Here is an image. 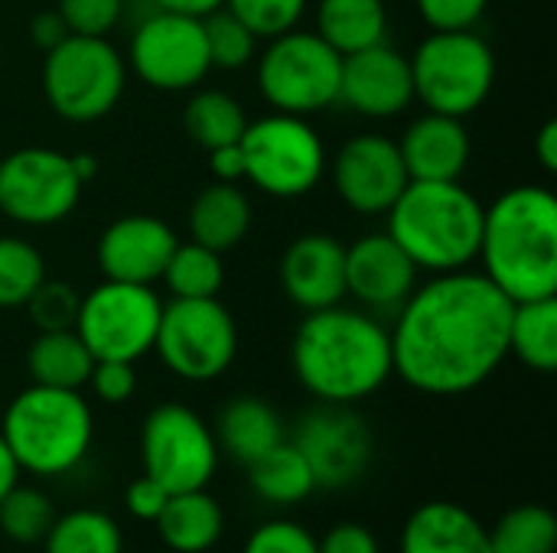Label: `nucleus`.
<instances>
[{
	"instance_id": "nucleus-1",
	"label": "nucleus",
	"mask_w": 557,
	"mask_h": 553,
	"mask_svg": "<svg viewBox=\"0 0 557 553\" xmlns=\"http://www.w3.org/2000/svg\"><path fill=\"white\" fill-rule=\"evenodd\" d=\"M512 300L476 271L434 274L398 306L392 365L421 394L457 398L486 385L509 355Z\"/></svg>"
},
{
	"instance_id": "nucleus-2",
	"label": "nucleus",
	"mask_w": 557,
	"mask_h": 553,
	"mask_svg": "<svg viewBox=\"0 0 557 553\" xmlns=\"http://www.w3.org/2000/svg\"><path fill=\"white\" fill-rule=\"evenodd\" d=\"M290 365L320 404H359L395 375L392 332L362 310H313L294 332Z\"/></svg>"
},
{
	"instance_id": "nucleus-3",
	"label": "nucleus",
	"mask_w": 557,
	"mask_h": 553,
	"mask_svg": "<svg viewBox=\"0 0 557 553\" xmlns=\"http://www.w3.org/2000/svg\"><path fill=\"white\" fill-rule=\"evenodd\" d=\"M512 303L557 297V199L545 186H512L483 209L480 254Z\"/></svg>"
},
{
	"instance_id": "nucleus-4",
	"label": "nucleus",
	"mask_w": 557,
	"mask_h": 553,
	"mask_svg": "<svg viewBox=\"0 0 557 553\" xmlns=\"http://www.w3.org/2000/svg\"><path fill=\"white\" fill-rule=\"evenodd\" d=\"M483 202L454 183L411 179L388 215V238L411 257L418 271L450 274L467 271L480 254Z\"/></svg>"
},
{
	"instance_id": "nucleus-5",
	"label": "nucleus",
	"mask_w": 557,
	"mask_h": 553,
	"mask_svg": "<svg viewBox=\"0 0 557 553\" xmlns=\"http://www.w3.org/2000/svg\"><path fill=\"white\" fill-rule=\"evenodd\" d=\"M0 433L23 473L55 479L88 460L95 417L82 391L29 385L3 411Z\"/></svg>"
},
{
	"instance_id": "nucleus-6",
	"label": "nucleus",
	"mask_w": 557,
	"mask_h": 553,
	"mask_svg": "<svg viewBox=\"0 0 557 553\" xmlns=\"http://www.w3.org/2000/svg\"><path fill=\"white\" fill-rule=\"evenodd\" d=\"M408 62L414 98L450 117L480 111L496 81V55L473 29H434Z\"/></svg>"
},
{
	"instance_id": "nucleus-7",
	"label": "nucleus",
	"mask_w": 557,
	"mask_h": 553,
	"mask_svg": "<svg viewBox=\"0 0 557 553\" xmlns=\"http://www.w3.org/2000/svg\"><path fill=\"white\" fill-rule=\"evenodd\" d=\"M127 65L108 36L69 33L42 62V91L49 108L75 124L111 114L124 95Z\"/></svg>"
},
{
	"instance_id": "nucleus-8",
	"label": "nucleus",
	"mask_w": 557,
	"mask_h": 553,
	"mask_svg": "<svg viewBox=\"0 0 557 553\" xmlns=\"http://www.w3.org/2000/svg\"><path fill=\"white\" fill-rule=\"evenodd\" d=\"M245 179L274 199H297L320 186L326 173V147L307 117L274 111L245 127L242 140Z\"/></svg>"
},
{
	"instance_id": "nucleus-9",
	"label": "nucleus",
	"mask_w": 557,
	"mask_h": 553,
	"mask_svg": "<svg viewBox=\"0 0 557 553\" xmlns=\"http://www.w3.org/2000/svg\"><path fill=\"white\" fill-rule=\"evenodd\" d=\"M343 55L320 36L307 29H287L271 39L258 59V88L274 111L284 114H317L339 101Z\"/></svg>"
},
{
	"instance_id": "nucleus-10",
	"label": "nucleus",
	"mask_w": 557,
	"mask_h": 553,
	"mask_svg": "<svg viewBox=\"0 0 557 553\" xmlns=\"http://www.w3.org/2000/svg\"><path fill=\"white\" fill-rule=\"evenodd\" d=\"M163 300L147 284L104 280L78 303L75 332L95 362H134L153 352Z\"/></svg>"
},
{
	"instance_id": "nucleus-11",
	"label": "nucleus",
	"mask_w": 557,
	"mask_h": 553,
	"mask_svg": "<svg viewBox=\"0 0 557 553\" xmlns=\"http://www.w3.org/2000/svg\"><path fill=\"white\" fill-rule=\"evenodd\" d=\"M153 352L183 381H215L238 355L235 316L219 303V297L173 300L160 313Z\"/></svg>"
},
{
	"instance_id": "nucleus-12",
	"label": "nucleus",
	"mask_w": 557,
	"mask_h": 553,
	"mask_svg": "<svg viewBox=\"0 0 557 553\" xmlns=\"http://www.w3.org/2000/svg\"><path fill=\"white\" fill-rule=\"evenodd\" d=\"M144 476L170 495L206 489L219 469V443L212 427L186 404H157L140 427Z\"/></svg>"
},
{
	"instance_id": "nucleus-13",
	"label": "nucleus",
	"mask_w": 557,
	"mask_h": 553,
	"mask_svg": "<svg viewBox=\"0 0 557 553\" xmlns=\"http://www.w3.org/2000/svg\"><path fill=\"white\" fill-rule=\"evenodd\" d=\"M82 176L69 153L52 147H23L0 160V212L29 228L69 218L82 199Z\"/></svg>"
},
{
	"instance_id": "nucleus-14",
	"label": "nucleus",
	"mask_w": 557,
	"mask_h": 553,
	"mask_svg": "<svg viewBox=\"0 0 557 553\" xmlns=\"http://www.w3.org/2000/svg\"><path fill=\"white\" fill-rule=\"evenodd\" d=\"M300 456L307 460L317 489H349L356 486L375 456L372 427L352 404H320L304 414L294 440Z\"/></svg>"
},
{
	"instance_id": "nucleus-15",
	"label": "nucleus",
	"mask_w": 557,
	"mask_h": 553,
	"mask_svg": "<svg viewBox=\"0 0 557 553\" xmlns=\"http://www.w3.org/2000/svg\"><path fill=\"white\" fill-rule=\"evenodd\" d=\"M131 68L157 91H186L199 85L209 68V46L199 16L153 10L131 39Z\"/></svg>"
},
{
	"instance_id": "nucleus-16",
	"label": "nucleus",
	"mask_w": 557,
	"mask_h": 553,
	"mask_svg": "<svg viewBox=\"0 0 557 553\" xmlns=\"http://www.w3.org/2000/svg\"><path fill=\"white\" fill-rule=\"evenodd\" d=\"M333 189L359 215H385L411 183L401 150L382 134H359L333 156Z\"/></svg>"
},
{
	"instance_id": "nucleus-17",
	"label": "nucleus",
	"mask_w": 557,
	"mask_h": 553,
	"mask_svg": "<svg viewBox=\"0 0 557 553\" xmlns=\"http://www.w3.org/2000/svg\"><path fill=\"white\" fill-rule=\"evenodd\" d=\"M339 101L362 117H395L414 101L411 62L388 42L343 55Z\"/></svg>"
},
{
	"instance_id": "nucleus-18",
	"label": "nucleus",
	"mask_w": 557,
	"mask_h": 553,
	"mask_svg": "<svg viewBox=\"0 0 557 553\" xmlns=\"http://www.w3.org/2000/svg\"><path fill=\"white\" fill-rule=\"evenodd\" d=\"M173 228L157 215H124L111 222L98 238V267L104 280L153 284L163 277L176 248Z\"/></svg>"
},
{
	"instance_id": "nucleus-19",
	"label": "nucleus",
	"mask_w": 557,
	"mask_h": 553,
	"mask_svg": "<svg viewBox=\"0 0 557 553\" xmlns=\"http://www.w3.org/2000/svg\"><path fill=\"white\" fill-rule=\"evenodd\" d=\"M418 287V267L411 257L382 235H362L346 248V293L375 313H398V306Z\"/></svg>"
},
{
	"instance_id": "nucleus-20",
	"label": "nucleus",
	"mask_w": 557,
	"mask_h": 553,
	"mask_svg": "<svg viewBox=\"0 0 557 553\" xmlns=\"http://www.w3.org/2000/svg\"><path fill=\"white\" fill-rule=\"evenodd\" d=\"M281 287L304 313L336 306L346 297V248L323 231L300 235L281 257Z\"/></svg>"
},
{
	"instance_id": "nucleus-21",
	"label": "nucleus",
	"mask_w": 557,
	"mask_h": 553,
	"mask_svg": "<svg viewBox=\"0 0 557 553\" xmlns=\"http://www.w3.org/2000/svg\"><path fill=\"white\" fill-rule=\"evenodd\" d=\"M398 150L408 179L454 183L470 163V134L463 127V117L428 111L405 130Z\"/></svg>"
},
{
	"instance_id": "nucleus-22",
	"label": "nucleus",
	"mask_w": 557,
	"mask_h": 553,
	"mask_svg": "<svg viewBox=\"0 0 557 553\" xmlns=\"http://www.w3.org/2000/svg\"><path fill=\"white\" fill-rule=\"evenodd\" d=\"M401 553H490V528L457 502H428L405 521Z\"/></svg>"
},
{
	"instance_id": "nucleus-23",
	"label": "nucleus",
	"mask_w": 557,
	"mask_h": 553,
	"mask_svg": "<svg viewBox=\"0 0 557 553\" xmlns=\"http://www.w3.org/2000/svg\"><path fill=\"white\" fill-rule=\"evenodd\" d=\"M215 443L238 466H251L268 450H274L284 437V424L277 411L261 398H235L215 417Z\"/></svg>"
},
{
	"instance_id": "nucleus-24",
	"label": "nucleus",
	"mask_w": 557,
	"mask_h": 553,
	"mask_svg": "<svg viewBox=\"0 0 557 553\" xmlns=\"http://www.w3.org/2000/svg\"><path fill=\"white\" fill-rule=\"evenodd\" d=\"M153 525L163 548L173 553H206L222 541L225 512L206 489L173 492Z\"/></svg>"
},
{
	"instance_id": "nucleus-25",
	"label": "nucleus",
	"mask_w": 557,
	"mask_h": 553,
	"mask_svg": "<svg viewBox=\"0 0 557 553\" xmlns=\"http://www.w3.org/2000/svg\"><path fill=\"white\" fill-rule=\"evenodd\" d=\"M251 228V202L235 183H215L202 189L189 209V235L219 254L235 248Z\"/></svg>"
},
{
	"instance_id": "nucleus-26",
	"label": "nucleus",
	"mask_w": 557,
	"mask_h": 553,
	"mask_svg": "<svg viewBox=\"0 0 557 553\" xmlns=\"http://www.w3.org/2000/svg\"><path fill=\"white\" fill-rule=\"evenodd\" d=\"M317 33L339 55L388 42L385 0H320V7H317Z\"/></svg>"
},
{
	"instance_id": "nucleus-27",
	"label": "nucleus",
	"mask_w": 557,
	"mask_h": 553,
	"mask_svg": "<svg viewBox=\"0 0 557 553\" xmlns=\"http://www.w3.org/2000/svg\"><path fill=\"white\" fill-rule=\"evenodd\" d=\"M91 368H95V355L85 349L75 329L39 332L26 352V372L33 385L82 391L91 378Z\"/></svg>"
},
{
	"instance_id": "nucleus-28",
	"label": "nucleus",
	"mask_w": 557,
	"mask_h": 553,
	"mask_svg": "<svg viewBox=\"0 0 557 553\" xmlns=\"http://www.w3.org/2000/svg\"><path fill=\"white\" fill-rule=\"evenodd\" d=\"M248 476H251L255 495L274 508H294L317 492V479L290 440H281L274 450H268L261 460H255L248 466Z\"/></svg>"
},
{
	"instance_id": "nucleus-29",
	"label": "nucleus",
	"mask_w": 557,
	"mask_h": 553,
	"mask_svg": "<svg viewBox=\"0 0 557 553\" xmlns=\"http://www.w3.org/2000/svg\"><path fill=\"white\" fill-rule=\"evenodd\" d=\"M509 355L525 368L552 375L557 368V297L512 303L509 316Z\"/></svg>"
},
{
	"instance_id": "nucleus-30",
	"label": "nucleus",
	"mask_w": 557,
	"mask_h": 553,
	"mask_svg": "<svg viewBox=\"0 0 557 553\" xmlns=\"http://www.w3.org/2000/svg\"><path fill=\"white\" fill-rule=\"evenodd\" d=\"M121 525L101 508H75L55 515L42 538V553H121Z\"/></svg>"
},
{
	"instance_id": "nucleus-31",
	"label": "nucleus",
	"mask_w": 557,
	"mask_h": 553,
	"mask_svg": "<svg viewBox=\"0 0 557 553\" xmlns=\"http://www.w3.org/2000/svg\"><path fill=\"white\" fill-rule=\"evenodd\" d=\"M183 127L202 150H215L225 143H238L248 127V117L232 95L209 88L189 98L183 111Z\"/></svg>"
},
{
	"instance_id": "nucleus-32",
	"label": "nucleus",
	"mask_w": 557,
	"mask_h": 553,
	"mask_svg": "<svg viewBox=\"0 0 557 553\" xmlns=\"http://www.w3.org/2000/svg\"><path fill=\"white\" fill-rule=\"evenodd\" d=\"M160 280H166L173 300H209V297H219V290L225 284L222 254L206 248V244H196V241L176 244Z\"/></svg>"
},
{
	"instance_id": "nucleus-33",
	"label": "nucleus",
	"mask_w": 557,
	"mask_h": 553,
	"mask_svg": "<svg viewBox=\"0 0 557 553\" xmlns=\"http://www.w3.org/2000/svg\"><path fill=\"white\" fill-rule=\"evenodd\" d=\"M557 518L545 505H519L490 528V553H555Z\"/></svg>"
},
{
	"instance_id": "nucleus-34",
	"label": "nucleus",
	"mask_w": 557,
	"mask_h": 553,
	"mask_svg": "<svg viewBox=\"0 0 557 553\" xmlns=\"http://www.w3.org/2000/svg\"><path fill=\"white\" fill-rule=\"evenodd\" d=\"M46 280V261L36 244L0 235V310L26 306Z\"/></svg>"
},
{
	"instance_id": "nucleus-35",
	"label": "nucleus",
	"mask_w": 557,
	"mask_h": 553,
	"mask_svg": "<svg viewBox=\"0 0 557 553\" xmlns=\"http://www.w3.org/2000/svg\"><path fill=\"white\" fill-rule=\"evenodd\" d=\"M55 521L49 495L36 486H13L0 499V535L16 544H42Z\"/></svg>"
},
{
	"instance_id": "nucleus-36",
	"label": "nucleus",
	"mask_w": 557,
	"mask_h": 553,
	"mask_svg": "<svg viewBox=\"0 0 557 553\" xmlns=\"http://www.w3.org/2000/svg\"><path fill=\"white\" fill-rule=\"evenodd\" d=\"M202 29H206L212 68H242L255 59L258 36L232 10L219 7L215 13L202 16Z\"/></svg>"
},
{
	"instance_id": "nucleus-37",
	"label": "nucleus",
	"mask_w": 557,
	"mask_h": 553,
	"mask_svg": "<svg viewBox=\"0 0 557 553\" xmlns=\"http://www.w3.org/2000/svg\"><path fill=\"white\" fill-rule=\"evenodd\" d=\"M225 10H232L258 39H274L300 23L307 0H225Z\"/></svg>"
},
{
	"instance_id": "nucleus-38",
	"label": "nucleus",
	"mask_w": 557,
	"mask_h": 553,
	"mask_svg": "<svg viewBox=\"0 0 557 553\" xmlns=\"http://www.w3.org/2000/svg\"><path fill=\"white\" fill-rule=\"evenodd\" d=\"M78 303H82V297L75 293L72 284L42 280L39 290L29 297L26 310H29V319L39 326V332H55V329H72L75 326Z\"/></svg>"
},
{
	"instance_id": "nucleus-39",
	"label": "nucleus",
	"mask_w": 557,
	"mask_h": 553,
	"mask_svg": "<svg viewBox=\"0 0 557 553\" xmlns=\"http://www.w3.org/2000/svg\"><path fill=\"white\" fill-rule=\"evenodd\" d=\"M242 553H320L317 535L294 518H271L258 525Z\"/></svg>"
},
{
	"instance_id": "nucleus-40",
	"label": "nucleus",
	"mask_w": 557,
	"mask_h": 553,
	"mask_svg": "<svg viewBox=\"0 0 557 553\" xmlns=\"http://www.w3.org/2000/svg\"><path fill=\"white\" fill-rule=\"evenodd\" d=\"M59 16L75 36H108L121 20L124 0H59Z\"/></svg>"
},
{
	"instance_id": "nucleus-41",
	"label": "nucleus",
	"mask_w": 557,
	"mask_h": 553,
	"mask_svg": "<svg viewBox=\"0 0 557 553\" xmlns=\"http://www.w3.org/2000/svg\"><path fill=\"white\" fill-rule=\"evenodd\" d=\"M414 3L431 29H473L490 7V0H414Z\"/></svg>"
},
{
	"instance_id": "nucleus-42",
	"label": "nucleus",
	"mask_w": 557,
	"mask_h": 553,
	"mask_svg": "<svg viewBox=\"0 0 557 553\" xmlns=\"http://www.w3.org/2000/svg\"><path fill=\"white\" fill-rule=\"evenodd\" d=\"M88 385H91V391H95L98 401H104V404H124V401H131L134 391H137L134 362H111V359H101V362H95Z\"/></svg>"
},
{
	"instance_id": "nucleus-43",
	"label": "nucleus",
	"mask_w": 557,
	"mask_h": 553,
	"mask_svg": "<svg viewBox=\"0 0 557 553\" xmlns=\"http://www.w3.org/2000/svg\"><path fill=\"white\" fill-rule=\"evenodd\" d=\"M166 499H170V492H166L160 482H153L150 476H137V479L127 486V492H124V505H127L131 518H137V521H150V525L160 518V512H163Z\"/></svg>"
},
{
	"instance_id": "nucleus-44",
	"label": "nucleus",
	"mask_w": 557,
	"mask_h": 553,
	"mask_svg": "<svg viewBox=\"0 0 557 553\" xmlns=\"http://www.w3.org/2000/svg\"><path fill=\"white\" fill-rule=\"evenodd\" d=\"M320 553H379V538L356 521L333 525L323 538H317Z\"/></svg>"
},
{
	"instance_id": "nucleus-45",
	"label": "nucleus",
	"mask_w": 557,
	"mask_h": 553,
	"mask_svg": "<svg viewBox=\"0 0 557 553\" xmlns=\"http://www.w3.org/2000/svg\"><path fill=\"white\" fill-rule=\"evenodd\" d=\"M209 169L219 183H238L245 179V156L238 143H225L209 150Z\"/></svg>"
},
{
	"instance_id": "nucleus-46",
	"label": "nucleus",
	"mask_w": 557,
	"mask_h": 553,
	"mask_svg": "<svg viewBox=\"0 0 557 553\" xmlns=\"http://www.w3.org/2000/svg\"><path fill=\"white\" fill-rule=\"evenodd\" d=\"M65 36H69V26H65V20L59 16V10L39 13V16H33V23H29V39H33L42 52L55 49Z\"/></svg>"
},
{
	"instance_id": "nucleus-47",
	"label": "nucleus",
	"mask_w": 557,
	"mask_h": 553,
	"mask_svg": "<svg viewBox=\"0 0 557 553\" xmlns=\"http://www.w3.org/2000/svg\"><path fill=\"white\" fill-rule=\"evenodd\" d=\"M157 10H170V13H186V16H209L219 7H225V0H150Z\"/></svg>"
},
{
	"instance_id": "nucleus-48",
	"label": "nucleus",
	"mask_w": 557,
	"mask_h": 553,
	"mask_svg": "<svg viewBox=\"0 0 557 553\" xmlns=\"http://www.w3.org/2000/svg\"><path fill=\"white\" fill-rule=\"evenodd\" d=\"M535 156L542 160V166H545L548 173H555L557 169V121H548V124L539 130V137H535Z\"/></svg>"
},
{
	"instance_id": "nucleus-49",
	"label": "nucleus",
	"mask_w": 557,
	"mask_h": 553,
	"mask_svg": "<svg viewBox=\"0 0 557 553\" xmlns=\"http://www.w3.org/2000/svg\"><path fill=\"white\" fill-rule=\"evenodd\" d=\"M20 476H23V469H20L16 456L10 453V447H7V440H3V433H0V499H3L13 486H20Z\"/></svg>"
}]
</instances>
